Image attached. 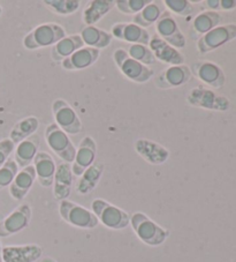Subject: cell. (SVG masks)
<instances>
[{
  "label": "cell",
  "mask_w": 236,
  "mask_h": 262,
  "mask_svg": "<svg viewBox=\"0 0 236 262\" xmlns=\"http://www.w3.org/2000/svg\"><path fill=\"white\" fill-rule=\"evenodd\" d=\"M130 225L140 241L149 246H159L169 238V230L161 228L143 213L130 216Z\"/></svg>",
  "instance_id": "cell-1"
},
{
  "label": "cell",
  "mask_w": 236,
  "mask_h": 262,
  "mask_svg": "<svg viewBox=\"0 0 236 262\" xmlns=\"http://www.w3.org/2000/svg\"><path fill=\"white\" fill-rule=\"evenodd\" d=\"M66 37V30L60 25L48 22L36 27L23 38V47L27 50L53 47L59 40Z\"/></svg>",
  "instance_id": "cell-2"
},
{
  "label": "cell",
  "mask_w": 236,
  "mask_h": 262,
  "mask_svg": "<svg viewBox=\"0 0 236 262\" xmlns=\"http://www.w3.org/2000/svg\"><path fill=\"white\" fill-rule=\"evenodd\" d=\"M91 211L96 215L99 222L108 229L122 230L130 224L128 213L102 199H96L92 201Z\"/></svg>",
  "instance_id": "cell-3"
},
{
  "label": "cell",
  "mask_w": 236,
  "mask_h": 262,
  "mask_svg": "<svg viewBox=\"0 0 236 262\" xmlns=\"http://www.w3.org/2000/svg\"><path fill=\"white\" fill-rule=\"evenodd\" d=\"M59 214L65 222L75 228L95 229L99 224L98 219L91 210L69 200L60 201Z\"/></svg>",
  "instance_id": "cell-4"
},
{
  "label": "cell",
  "mask_w": 236,
  "mask_h": 262,
  "mask_svg": "<svg viewBox=\"0 0 236 262\" xmlns=\"http://www.w3.org/2000/svg\"><path fill=\"white\" fill-rule=\"evenodd\" d=\"M113 59L121 73L136 83L148 82L154 74L153 70L149 66L140 64L139 61L127 55L125 49H116L113 53Z\"/></svg>",
  "instance_id": "cell-5"
},
{
  "label": "cell",
  "mask_w": 236,
  "mask_h": 262,
  "mask_svg": "<svg viewBox=\"0 0 236 262\" xmlns=\"http://www.w3.org/2000/svg\"><path fill=\"white\" fill-rule=\"evenodd\" d=\"M45 140L50 149L63 162L70 164L75 159L76 148L68 138V135L59 128L56 123L50 124L45 129Z\"/></svg>",
  "instance_id": "cell-6"
},
{
  "label": "cell",
  "mask_w": 236,
  "mask_h": 262,
  "mask_svg": "<svg viewBox=\"0 0 236 262\" xmlns=\"http://www.w3.org/2000/svg\"><path fill=\"white\" fill-rule=\"evenodd\" d=\"M52 112L56 124L67 135H76L82 132L83 126L79 116L65 99L57 98L52 104Z\"/></svg>",
  "instance_id": "cell-7"
},
{
  "label": "cell",
  "mask_w": 236,
  "mask_h": 262,
  "mask_svg": "<svg viewBox=\"0 0 236 262\" xmlns=\"http://www.w3.org/2000/svg\"><path fill=\"white\" fill-rule=\"evenodd\" d=\"M236 38V25H222L203 35L197 42V50L202 55L215 51Z\"/></svg>",
  "instance_id": "cell-8"
},
{
  "label": "cell",
  "mask_w": 236,
  "mask_h": 262,
  "mask_svg": "<svg viewBox=\"0 0 236 262\" xmlns=\"http://www.w3.org/2000/svg\"><path fill=\"white\" fill-rule=\"evenodd\" d=\"M156 31L159 38L175 49H183L187 44L183 33L180 30L173 15L169 11L162 13L159 20L156 22Z\"/></svg>",
  "instance_id": "cell-9"
},
{
  "label": "cell",
  "mask_w": 236,
  "mask_h": 262,
  "mask_svg": "<svg viewBox=\"0 0 236 262\" xmlns=\"http://www.w3.org/2000/svg\"><path fill=\"white\" fill-rule=\"evenodd\" d=\"M31 221V208L23 203L0 222V237L6 238L28 227Z\"/></svg>",
  "instance_id": "cell-10"
},
{
  "label": "cell",
  "mask_w": 236,
  "mask_h": 262,
  "mask_svg": "<svg viewBox=\"0 0 236 262\" xmlns=\"http://www.w3.org/2000/svg\"><path fill=\"white\" fill-rule=\"evenodd\" d=\"M97 155V144L91 137H84L81 140L79 148L76 149L75 159L70 165L72 173L81 177L88 168L93 164Z\"/></svg>",
  "instance_id": "cell-11"
},
{
  "label": "cell",
  "mask_w": 236,
  "mask_h": 262,
  "mask_svg": "<svg viewBox=\"0 0 236 262\" xmlns=\"http://www.w3.org/2000/svg\"><path fill=\"white\" fill-rule=\"evenodd\" d=\"M192 74H194L203 83L210 85L212 88L219 89L226 82V75L219 65L215 62L204 60L194 62L190 67Z\"/></svg>",
  "instance_id": "cell-12"
},
{
  "label": "cell",
  "mask_w": 236,
  "mask_h": 262,
  "mask_svg": "<svg viewBox=\"0 0 236 262\" xmlns=\"http://www.w3.org/2000/svg\"><path fill=\"white\" fill-rule=\"evenodd\" d=\"M188 102L194 106L207 110L227 111L229 109V101L224 96L205 88H195L188 96Z\"/></svg>",
  "instance_id": "cell-13"
},
{
  "label": "cell",
  "mask_w": 236,
  "mask_h": 262,
  "mask_svg": "<svg viewBox=\"0 0 236 262\" xmlns=\"http://www.w3.org/2000/svg\"><path fill=\"white\" fill-rule=\"evenodd\" d=\"M192 78V71L188 65L170 66L156 78V85L159 89L178 88L188 82Z\"/></svg>",
  "instance_id": "cell-14"
},
{
  "label": "cell",
  "mask_w": 236,
  "mask_h": 262,
  "mask_svg": "<svg viewBox=\"0 0 236 262\" xmlns=\"http://www.w3.org/2000/svg\"><path fill=\"white\" fill-rule=\"evenodd\" d=\"M112 37L119 40H124L129 44H143L148 45L150 42V34L147 29L142 28L133 22H122L115 24L111 29Z\"/></svg>",
  "instance_id": "cell-15"
},
{
  "label": "cell",
  "mask_w": 236,
  "mask_h": 262,
  "mask_svg": "<svg viewBox=\"0 0 236 262\" xmlns=\"http://www.w3.org/2000/svg\"><path fill=\"white\" fill-rule=\"evenodd\" d=\"M149 49L151 50L156 60H159L164 64H169L171 66L182 65L184 61V57L178 49H175L166 43L165 40L158 37L150 38V42L148 44Z\"/></svg>",
  "instance_id": "cell-16"
},
{
  "label": "cell",
  "mask_w": 236,
  "mask_h": 262,
  "mask_svg": "<svg viewBox=\"0 0 236 262\" xmlns=\"http://www.w3.org/2000/svg\"><path fill=\"white\" fill-rule=\"evenodd\" d=\"M101 56V50L83 47L76 50L74 53L66 58L61 62V66L66 71H82L92 66Z\"/></svg>",
  "instance_id": "cell-17"
},
{
  "label": "cell",
  "mask_w": 236,
  "mask_h": 262,
  "mask_svg": "<svg viewBox=\"0 0 236 262\" xmlns=\"http://www.w3.org/2000/svg\"><path fill=\"white\" fill-rule=\"evenodd\" d=\"M33 163L36 171V179H38L39 184L45 188L53 186L54 174L57 170L53 157L46 151H38Z\"/></svg>",
  "instance_id": "cell-18"
},
{
  "label": "cell",
  "mask_w": 236,
  "mask_h": 262,
  "mask_svg": "<svg viewBox=\"0 0 236 262\" xmlns=\"http://www.w3.org/2000/svg\"><path fill=\"white\" fill-rule=\"evenodd\" d=\"M135 150L148 163L156 165L165 163L170 156V152L166 148L160 146L159 143L145 139H139L135 142Z\"/></svg>",
  "instance_id": "cell-19"
},
{
  "label": "cell",
  "mask_w": 236,
  "mask_h": 262,
  "mask_svg": "<svg viewBox=\"0 0 236 262\" xmlns=\"http://www.w3.org/2000/svg\"><path fill=\"white\" fill-rule=\"evenodd\" d=\"M36 180V171L33 164L21 169L17 172L14 180L10 185V194L11 196L16 201H21L27 196V194L33 187Z\"/></svg>",
  "instance_id": "cell-20"
},
{
  "label": "cell",
  "mask_w": 236,
  "mask_h": 262,
  "mask_svg": "<svg viewBox=\"0 0 236 262\" xmlns=\"http://www.w3.org/2000/svg\"><path fill=\"white\" fill-rule=\"evenodd\" d=\"M73 173L70 164L60 163L57 166L53 180V195L58 201L67 200L72 193Z\"/></svg>",
  "instance_id": "cell-21"
},
{
  "label": "cell",
  "mask_w": 236,
  "mask_h": 262,
  "mask_svg": "<svg viewBox=\"0 0 236 262\" xmlns=\"http://www.w3.org/2000/svg\"><path fill=\"white\" fill-rule=\"evenodd\" d=\"M40 146V137L37 134H34L28 139L17 144L14 149V161L19 168L23 169L26 166L30 165L35 160V156L37 155L38 149Z\"/></svg>",
  "instance_id": "cell-22"
},
{
  "label": "cell",
  "mask_w": 236,
  "mask_h": 262,
  "mask_svg": "<svg viewBox=\"0 0 236 262\" xmlns=\"http://www.w3.org/2000/svg\"><path fill=\"white\" fill-rule=\"evenodd\" d=\"M42 248L38 245L7 246L3 248L4 262H34L42 256Z\"/></svg>",
  "instance_id": "cell-23"
},
{
  "label": "cell",
  "mask_w": 236,
  "mask_h": 262,
  "mask_svg": "<svg viewBox=\"0 0 236 262\" xmlns=\"http://www.w3.org/2000/svg\"><path fill=\"white\" fill-rule=\"evenodd\" d=\"M104 173V164L102 162H93V164L84 171L76 184V192L81 195L91 193L101 180Z\"/></svg>",
  "instance_id": "cell-24"
},
{
  "label": "cell",
  "mask_w": 236,
  "mask_h": 262,
  "mask_svg": "<svg viewBox=\"0 0 236 262\" xmlns=\"http://www.w3.org/2000/svg\"><path fill=\"white\" fill-rule=\"evenodd\" d=\"M82 38L79 34L66 36L51 48V58L56 62H62L76 50L83 48Z\"/></svg>",
  "instance_id": "cell-25"
},
{
  "label": "cell",
  "mask_w": 236,
  "mask_h": 262,
  "mask_svg": "<svg viewBox=\"0 0 236 262\" xmlns=\"http://www.w3.org/2000/svg\"><path fill=\"white\" fill-rule=\"evenodd\" d=\"M115 7V2L113 0H92L84 8L82 21L87 26H95L98 24L112 8Z\"/></svg>",
  "instance_id": "cell-26"
},
{
  "label": "cell",
  "mask_w": 236,
  "mask_h": 262,
  "mask_svg": "<svg viewBox=\"0 0 236 262\" xmlns=\"http://www.w3.org/2000/svg\"><path fill=\"white\" fill-rule=\"evenodd\" d=\"M84 45L97 50L105 49L112 43V35L96 26H85L79 34Z\"/></svg>",
  "instance_id": "cell-27"
},
{
  "label": "cell",
  "mask_w": 236,
  "mask_h": 262,
  "mask_svg": "<svg viewBox=\"0 0 236 262\" xmlns=\"http://www.w3.org/2000/svg\"><path fill=\"white\" fill-rule=\"evenodd\" d=\"M39 121L34 116L27 117V118L22 119L13 126V128L10 132V139L14 144H19L23 140L28 139L31 135L36 133V130L38 129Z\"/></svg>",
  "instance_id": "cell-28"
},
{
  "label": "cell",
  "mask_w": 236,
  "mask_h": 262,
  "mask_svg": "<svg viewBox=\"0 0 236 262\" xmlns=\"http://www.w3.org/2000/svg\"><path fill=\"white\" fill-rule=\"evenodd\" d=\"M162 5H164V4L154 2L148 4L142 11L138 12L137 14H135L133 24L142 27L144 29L147 28V27L156 25V22L159 20L162 13L165 12V6Z\"/></svg>",
  "instance_id": "cell-29"
},
{
  "label": "cell",
  "mask_w": 236,
  "mask_h": 262,
  "mask_svg": "<svg viewBox=\"0 0 236 262\" xmlns=\"http://www.w3.org/2000/svg\"><path fill=\"white\" fill-rule=\"evenodd\" d=\"M222 16L220 13L213 11H205L199 13L193 21V30L195 34L202 37L203 35L207 34L208 31L215 29L216 27L220 25Z\"/></svg>",
  "instance_id": "cell-30"
},
{
  "label": "cell",
  "mask_w": 236,
  "mask_h": 262,
  "mask_svg": "<svg viewBox=\"0 0 236 262\" xmlns=\"http://www.w3.org/2000/svg\"><path fill=\"white\" fill-rule=\"evenodd\" d=\"M125 51L127 52L130 58L139 61L140 64L143 65H153L156 62V58H154L153 53L151 50L149 49L148 45H143V44H128L127 48L125 49Z\"/></svg>",
  "instance_id": "cell-31"
},
{
  "label": "cell",
  "mask_w": 236,
  "mask_h": 262,
  "mask_svg": "<svg viewBox=\"0 0 236 262\" xmlns=\"http://www.w3.org/2000/svg\"><path fill=\"white\" fill-rule=\"evenodd\" d=\"M45 5L59 15H70L79 10L81 3L79 0H45Z\"/></svg>",
  "instance_id": "cell-32"
},
{
  "label": "cell",
  "mask_w": 236,
  "mask_h": 262,
  "mask_svg": "<svg viewBox=\"0 0 236 262\" xmlns=\"http://www.w3.org/2000/svg\"><path fill=\"white\" fill-rule=\"evenodd\" d=\"M17 172H19V166L14 160L10 159L0 168V188L10 186Z\"/></svg>",
  "instance_id": "cell-33"
},
{
  "label": "cell",
  "mask_w": 236,
  "mask_h": 262,
  "mask_svg": "<svg viewBox=\"0 0 236 262\" xmlns=\"http://www.w3.org/2000/svg\"><path fill=\"white\" fill-rule=\"evenodd\" d=\"M151 0H117L115 7L124 14H137Z\"/></svg>",
  "instance_id": "cell-34"
},
{
  "label": "cell",
  "mask_w": 236,
  "mask_h": 262,
  "mask_svg": "<svg viewBox=\"0 0 236 262\" xmlns=\"http://www.w3.org/2000/svg\"><path fill=\"white\" fill-rule=\"evenodd\" d=\"M162 4L171 11V14L188 16L194 13V5L188 0H165Z\"/></svg>",
  "instance_id": "cell-35"
},
{
  "label": "cell",
  "mask_w": 236,
  "mask_h": 262,
  "mask_svg": "<svg viewBox=\"0 0 236 262\" xmlns=\"http://www.w3.org/2000/svg\"><path fill=\"white\" fill-rule=\"evenodd\" d=\"M14 149L15 144L13 143L10 138L4 139L0 141V168L10 160V155L14 151Z\"/></svg>",
  "instance_id": "cell-36"
},
{
  "label": "cell",
  "mask_w": 236,
  "mask_h": 262,
  "mask_svg": "<svg viewBox=\"0 0 236 262\" xmlns=\"http://www.w3.org/2000/svg\"><path fill=\"white\" fill-rule=\"evenodd\" d=\"M236 8V0H220V10L231 11Z\"/></svg>",
  "instance_id": "cell-37"
},
{
  "label": "cell",
  "mask_w": 236,
  "mask_h": 262,
  "mask_svg": "<svg viewBox=\"0 0 236 262\" xmlns=\"http://www.w3.org/2000/svg\"><path fill=\"white\" fill-rule=\"evenodd\" d=\"M204 4L213 12L220 10V0H206V2H204Z\"/></svg>",
  "instance_id": "cell-38"
},
{
  "label": "cell",
  "mask_w": 236,
  "mask_h": 262,
  "mask_svg": "<svg viewBox=\"0 0 236 262\" xmlns=\"http://www.w3.org/2000/svg\"><path fill=\"white\" fill-rule=\"evenodd\" d=\"M40 262H57L56 260L53 259V257H50V256H44L43 259H42V261Z\"/></svg>",
  "instance_id": "cell-39"
},
{
  "label": "cell",
  "mask_w": 236,
  "mask_h": 262,
  "mask_svg": "<svg viewBox=\"0 0 236 262\" xmlns=\"http://www.w3.org/2000/svg\"><path fill=\"white\" fill-rule=\"evenodd\" d=\"M0 262H4V260H3V247H2V244H0Z\"/></svg>",
  "instance_id": "cell-40"
},
{
  "label": "cell",
  "mask_w": 236,
  "mask_h": 262,
  "mask_svg": "<svg viewBox=\"0 0 236 262\" xmlns=\"http://www.w3.org/2000/svg\"><path fill=\"white\" fill-rule=\"evenodd\" d=\"M2 13H3V8H2V6H0V15H2Z\"/></svg>",
  "instance_id": "cell-41"
}]
</instances>
